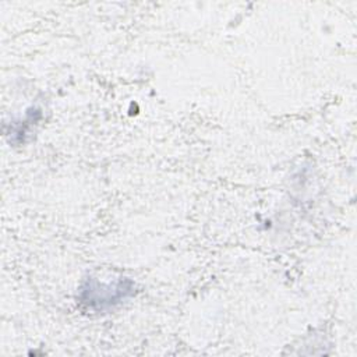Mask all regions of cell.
<instances>
[{"label":"cell","mask_w":357,"mask_h":357,"mask_svg":"<svg viewBox=\"0 0 357 357\" xmlns=\"http://www.w3.org/2000/svg\"><path fill=\"white\" fill-rule=\"evenodd\" d=\"M132 289L134 284L128 279L119 280L114 286L99 284L95 280H89L81 290V303H85L92 310L105 311L120 304L123 300L131 296Z\"/></svg>","instance_id":"6da1fadb"}]
</instances>
